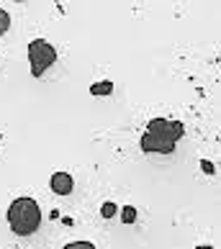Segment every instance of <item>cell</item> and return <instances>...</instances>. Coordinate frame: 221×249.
Listing matches in <instances>:
<instances>
[{"label":"cell","mask_w":221,"mask_h":249,"mask_svg":"<svg viewBox=\"0 0 221 249\" xmlns=\"http://www.w3.org/2000/svg\"><path fill=\"white\" fill-rule=\"evenodd\" d=\"M142 149H144V152L170 154V152H175V144H172V142H165V139H160V136H154V134H149V131H144V136H142Z\"/></svg>","instance_id":"277c9868"},{"label":"cell","mask_w":221,"mask_h":249,"mask_svg":"<svg viewBox=\"0 0 221 249\" xmlns=\"http://www.w3.org/2000/svg\"><path fill=\"white\" fill-rule=\"evenodd\" d=\"M149 134L154 136H160V139L165 142H172V144H178V139L183 136V124L180 121H167V118H152L149 121V128H147Z\"/></svg>","instance_id":"3957f363"},{"label":"cell","mask_w":221,"mask_h":249,"mask_svg":"<svg viewBox=\"0 0 221 249\" xmlns=\"http://www.w3.org/2000/svg\"><path fill=\"white\" fill-rule=\"evenodd\" d=\"M121 221H124V224H134V221H136V208L126 206V208H124V213H121Z\"/></svg>","instance_id":"52a82bcc"},{"label":"cell","mask_w":221,"mask_h":249,"mask_svg":"<svg viewBox=\"0 0 221 249\" xmlns=\"http://www.w3.org/2000/svg\"><path fill=\"white\" fill-rule=\"evenodd\" d=\"M8 224L18 236L34 234L41 224V211L34 198H16L8 208Z\"/></svg>","instance_id":"6da1fadb"},{"label":"cell","mask_w":221,"mask_h":249,"mask_svg":"<svg viewBox=\"0 0 221 249\" xmlns=\"http://www.w3.org/2000/svg\"><path fill=\"white\" fill-rule=\"evenodd\" d=\"M198 249H214V247H198Z\"/></svg>","instance_id":"8fae6325"},{"label":"cell","mask_w":221,"mask_h":249,"mask_svg":"<svg viewBox=\"0 0 221 249\" xmlns=\"http://www.w3.org/2000/svg\"><path fill=\"white\" fill-rule=\"evenodd\" d=\"M100 213H103V218H110L116 213V203H103V208H100Z\"/></svg>","instance_id":"9c48e42d"},{"label":"cell","mask_w":221,"mask_h":249,"mask_svg":"<svg viewBox=\"0 0 221 249\" xmlns=\"http://www.w3.org/2000/svg\"><path fill=\"white\" fill-rule=\"evenodd\" d=\"M8 29H11V16H8L3 8H0V36H3Z\"/></svg>","instance_id":"ba28073f"},{"label":"cell","mask_w":221,"mask_h":249,"mask_svg":"<svg viewBox=\"0 0 221 249\" xmlns=\"http://www.w3.org/2000/svg\"><path fill=\"white\" fill-rule=\"evenodd\" d=\"M90 93H93V95H110V93H113V82H110V80L98 82V85L90 88Z\"/></svg>","instance_id":"8992f818"},{"label":"cell","mask_w":221,"mask_h":249,"mask_svg":"<svg viewBox=\"0 0 221 249\" xmlns=\"http://www.w3.org/2000/svg\"><path fill=\"white\" fill-rule=\"evenodd\" d=\"M49 185L57 196H70L72 188H75V180H72V175H67V172H57V175H52Z\"/></svg>","instance_id":"5b68a950"},{"label":"cell","mask_w":221,"mask_h":249,"mask_svg":"<svg viewBox=\"0 0 221 249\" xmlns=\"http://www.w3.org/2000/svg\"><path fill=\"white\" fill-rule=\"evenodd\" d=\"M64 249H95L90 242H72V244H67Z\"/></svg>","instance_id":"30bf717a"},{"label":"cell","mask_w":221,"mask_h":249,"mask_svg":"<svg viewBox=\"0 0 221 249\" xmlns=\"http://www.w3.org/2000/svg\"><path fill=\"white\" fill-rule=\"evenodd\" d=\"M29 62H31V75L34 77H41L54 62H57V52L49 41L44 39H34L29 44Z\"/></svg>","instance_id":"7a4b0ae2"}]
</instances>
